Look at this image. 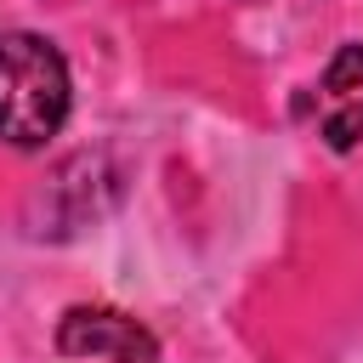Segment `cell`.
<instances>
[{
    "mask_svg": "<svg viewBox=\"0 0 363 363\" xmlns=\"http://www.w3.org/2000/svg\"><path fill=\"white\" fill-rule=\"evenodd\" d=\"M323 91L329 96H357L363 91V40H352V45L335 51V62L323 68Z\"/></svg>",
    "mask_w": 363,
    "mask_h": 363,
    "instance_id": "3",
    "label": "cell"
},
{
    "mask_svg": "<svg viewBox=\"0 0 363 363\" xmlns=\"http://www.w3.org/2000/svg\"><path fill=\"white\" fill-rule=\"evenodd\" d=\"M68 119V62L45 34H0V142L45 147Z\"/></svg>",
    "mask_w": 363,
    "mask_h": 363,
    "instance_id": "1",
    "label": "cell"
},
{
    "mask_svg": "<svg viewBox=\"0 0 363 363\" xmlns=\"http://www.w3.org/2000/svg\"><path fill=\"white\" fill-rule=\"evenodd\" d=\"M57 352L62 357H102V363H164L159 340L113 306H68L57 323Z\"/></svg>",
    "mask_w": 363,
    "mask_h": 363,
    "instance_id": "2",
    "label": "cell"
},
{
    "mask_svg": "<svg viewBox=\"0 0 363 363\" xmlns=\"http://www.w3.org/2000/svg\"><path fill=\"white\" fill-rule=\"evenodd\" d=\"M323 142L335 147V153H352L357 142H363V102L352 96L346 108H335L329 119H323Z\"/></svg>",
    "mask_w": 363,
    "mask_h": 363,
    "instance_id": "4",
    "label": "cell"
}]
</instances>
